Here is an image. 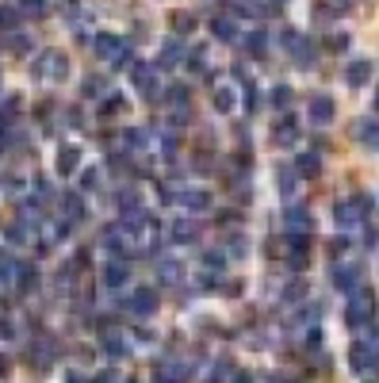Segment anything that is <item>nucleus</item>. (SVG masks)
<instances>
[{
  "label": "nucleus",
  "mask_w": 379,
  "mask_h": 383,
  "mask_svg": "<svg viewBox=\"0 0 379 383\" xmlns=\"http://www.w3.org/2000/svg\"><path fill=\"white\" fill-rule=\"evenodd\" d=\"M119 230H123V242L134 249H150L157 246V223L146 215V211H127L123 218H119Z\"/></svg>",
  "instance_id": "nucleus-1"
},
{
  "label": "nucleus",
  "mask_w": 379,
  "mask_h": 383,
  "mask_svg": "<svg viewBox=\"0 0 379 383\" xmlns=\"http://www.w3.org/2000/svg\"><path fill=\"white\" fill-rule=\"evenodd\" d=\"M372 319H376V291L357 288L349 295V307H345V322L352 330H360V326H372Z\"/></svg>",
  "instance_id": "nucleus-2"
},
{
  "label": "nucleus",
  "mask_w": 379,
  "mask_h": 383,
  "mask_svg": "<svg viewBox=\"0 0 379 383\" xmlns=\"http://www.w3.org/2000/svg\"><path fill=\"white\" fill-rule=\"evenodd\" d=\"M280 43L292 50V58H295V65H303V69H310L314 65V58H318V50H314V43L310 39H303L295 27H284L280 31Z\"/></svg>",
  "instance_id": "nucleus-3"
},
{
  "label": "nucleus",
  "mask_w": 379,
  "mask_h": 383,
  "mask_svg": "<svg viewBox=\"0 0 379 383\" xmlns=\"http://www.w3.org/2000/svg\"><path fill=\"white\" fill-rule=\"evenodd\" d=\"M35 77H43V81H66L69 77V58L62 50H43L38 54V62H35Z\"/></svg>",
  "instance_id": "nucleus-4"
},
{
  "label": "nucleus",
  "mask_w": 379,
  "mask_h": 383,
  "mask_svg": "<svg viewBox=\"0 0 379 383\" xmlns=\"http://www.w3.org/2000/svg\"><path fill=\"white\" fill-rule=\"evenodd\" d=\"M368 211H372V200L368 195H352V200H341L334 207V218H337V226H357Z\"/></svg>",
  "instance_id": "nucleus-5"
},
{
  "label": "nucleus",
  "mask_w": 379,
  "mask_h": 383,
  "mask_svg": "<svg viewBox=\"0 0 379 383\" xmlns=\"http://www.w3.org/2000/svg\"><path fill=\"white\" fill-rule=\"evenodd\" d=\"M131 81H134V92H142L146 100H153V96L161 92V85H157V65H150V62H134V65H131Z\"/></svg>",
  "instance_id": "nucleus-6"
},
{
  "label": "nucleus",
  "mask_w": 379,
  "mask_h": 383,
  "mask_svg": "<svg viewBox=\"0 0 379 383\" xmlns=\"http://www.w3.org/2000/svg\"><path fill=\"white\" fill-rule=\"evenodd\" d=\"M376 361H379V353L368 341H352V349H349V368L352 372H372Z\"/></svg>",
  "instance_id": "nucleus-7"
},
{
  "label": "nucleus",
  "mask_w": 379,
  "mask_h": 383,
  "mask_svg": "<svg viewBox=\"0 0 379 383\" xmlns=\"http://www.w3.org/2000/svg\"><path fill=\"white\" fill-rule=\"evenodd\" d=\"M127 307H131V314L146 319V314L157 311V291H153V288H134L131 299H127Z\"/></svg>",
  "instance_id": "nucleus-8"
},
{
  "label": "nucleus",
  "mask_w": 379,
  "mask_h": 383,
  "mask_svg": "<svg viewBox=\"0 0 379 383\" xmlns=\"http://www.w3.org/2000/svg\"><path fill=\"white\" fill-rule=\"evenodd\" d=\"M368 81H372V62L368 58H352L345 65V85L349 88H364Z\"/></svg>",
  "instance_id": "nucleus-9"
},
{
  "label": "nucleus",
  "mask_w": 379,
  "mask_h": 383,
  "mask_svg": "<svg viewBox=\"0 0 379 383\" xmlns=\"http://www.w3.org/2000/svg\"><path fill=\"white\" fill-rule=\"evenodd\" d=\"M92 50L100 54L103 62H115L119 54L127 50V43H123V39H119V35H96V39H92Z\"/></svg>",
  "instance_id": "nucleus-10"
},
{
  "label": "nucleus",
  "mask_w": 379,
  "mask_h": 383,
  "mask_svg": "<svg viewBox=\"0 0 379 383\" xmlns=\"http://www.w3.org/2000/svg\"><path fill=\"white\" fill-rule=\"evenodd\" d=\"M306 111H310V123H318V127L334 123V116H337L334 100H329L326 92H322V96H314V100H310V108H306Z\"/></svg>",
  "instance_id": "nucleus-11"
},
{
  "label": "nucleus",
  "mask_w": 379,
  "mask_h": 383,
  "mask_svg": "<svg viewBox=\"0 0 379 383\" xmlns=\"http://www.w3.org/2000/svg\"><path fill=\"white\" fill-rule=\"evenodd\" d=\"M180 276H184V265L176 257H157V280L165 284V288L180 284Z\"/></svg>",
  "instance_id": "nucleus-12"
},
{
  "label": "nucleus",
  "mask_w": 379,
  "mask_h": 383,
  "mask_svg": "<svg viewBox=\"0 0 379 383\" xmlns=\"http://www.w3.org/2000/svg\"><path fill=\"white\" fill-rule=\"evenodd\" d=\"M54 169H58V176H73L77 169H80V150H77V146H62Z\"/></svg>",
  "instance_id": "nucleus-13"
},
{
  "label": "nucleus",
  "mask_w": 379,
  "mask_h": 383,
  "mask_svg": "<svg viewBox=\"0 0 379 383\" xmlns=\"http://www.w3.org/2000/svg\"><path fill=\"white\" fill-rule=\"evenodd\" d=\"M334 284H337V291L352 295V291L360 288V268H357V265H341V268L334 272Z\"/></svg>",
  "instance_id": "nucleus-14"
},
{
  "label": "nucleus",
  "mask_w": 379,
  "mask_h": 383,
  "mask_svg": "<svg viewBox=\"0 0 379 383\" xmlns=\"http://www.w3.org/2000/svg\"><path fill=\"white\" fill-rule=\"evenodd\" d=\"M62 218H66V223H80V218H85V200H80L77 192L62 195Z\"/></svg>",
  "instance_id": "nucleus-15"
},
{
  "label": "nucleus",
  "mask_w": 379,
  "mask_h": 383,
  "mask_svg": "<svg viewBox=\"0 0 379 383\" xmlns=\"http://www.w3.org/2000/svg\"><path fill=\"white\" fill-rule=\"evenodd\" d=\"M127 276H131V268H127V260H108V265H103V284H108V288H119V284H127Z\"/></svg>",
  "instance_id": "nucleus-16"
},
{
  "label": "nucleus",
  "mask_w": 379,
  "mask_h": 383,
  "mask_svg": "<svg viewBox=\"0 0 379 383\" xmlns=\"http://www.w3.org/2000/svg\"><path fill=\"white\" fill-rule=\"evenodd\" d=\"M15 276H20V280H15V291H20V295H31V291L38 288V268L35 265H20Z\"/></svg>",
  "instance_id": "nucleus-17"
},
{
  "label": "nucleus",
  "mask_w": 379,
  "mask_h": 383,
  "mask_svg": "<svg viewBox=\"0 0 379 383\" xmlns=\"http://www.w3.org/2000/svg\"><path fill=\"white\" fill-rule=\"evenodd\" d=\"M284 223H287V230H306V234L314 230V218H310V211H306V207H287Z\"/></svg>",
  "instance_id": "nucleus-18"
},
{
  "label": "nucleus",
  "mask_w": 379,
  "mask_h": 383,
  "mask_svg": "<svg viewBox=\"0 0 379 383\" xmlns=\"http://www.w3.org/2000/svg\"><path fill=\"white\" fill-rule=\"evenodd\" d=\"M173 203H180L184 211H207L211 207V192H180Z\"/></svg>",
  "instance_id": "nucleus-19"
},
{
  "label": "nucleus",
  "mask_w": 379,
  "mask_h": 383,
  "mask_svg": "<svg viewBox=\"0 0 379 383\" xmlns=\"http://www.w3.org/2000/svg\"><path fill=\"white\" fill-rule=\"evenodd\" d=\"M173 242H199V223L196 218H176L173 223Z\"/></svg>",
  "instance_id": "nucleus-20"
},
{
  "label": "nucleus",
  "mask_w": 379,
  "mask_h": 383,
  "mask_svg": "<svg viewBox=\"0 0 379 383\" xmlns=\"http://www.w3.org/2000/svg\"><path fill=\"white\" fill-rule=\"evenodd\" d=\"M211 35L219 39V43H234V39H238V23H234L230 15H219V20H211Z\"/></svg>",
  "instance_id": "nucleus-21"
},
{
  "label": "nucleus",
  "mask_w": 379,
  "mask_h": 383,
  "mask_svg": "<svg viewBox=\"0 0 379 383\" xmlns=\"http://www.w3.org/2000/svg\"><path fill=\"white\" fill-rule=\"evenodd\" d=\"M357 138L372 153H379V123H372V119H360V123H357Z\"/></svg>",
  "instance_id": "nucleus-22"
},
{
  "label": "nucleus",
  "mask_w": 379,
  "mask_h": 383,
  "mask_svg": "<svg viewBox=\"0 0 379 383\" xmlns=\"http://www.w3.org/2000/svg\"><path fill=\"white\" fill-rule=\"evenodd\" d=\"M180 58H188V54H184V46H180V43H165V50H161L157 65H161V69H173V65H180Z\"/></svg>",
  "instance_id": "nucleus-23"
},
{
  "label": "nucleus",
  "mask_w": 379,
  "mask_h": 383,
  "mask_svg": "<svg viewBox=\"0 0 379 383\" xmlns=\"http://www.w3.org/2000/svg\"><path fill=\"white\" fill-rule=\"evenodd\" d=\"M295 138H299V123H295L292 116H284V119H280V127H276V142L280 146H292Z\"/></svg>",
  "instance_id": "nucleus-24"
},
{
  "label": "nucleus",
  "mask_w": 379,
  "mask_h": 383,
  "mask_svg": "<svg viewBox=\"0 0 379 383\" xmlns=\"http://www.w3.org/2000/svg\"><path fill=\"white\" fill-rule=\"evenodd\" d=\"M295 173H299V176H318V173H322L318 153H299V161H295Z\"/></svg>",
  "instance_id": "nucleus-25"
},
{
  "label": "nucleus",
  "mask_w": 379,
  "mask_h": 383,
  "mask_svg": "<svg viewBox=\"0 0 379 383\" xmlns=\"http://www.w3.org/2000/svg\"><path fill=\"white\" fill-rule=\"evenodd\" d=\"M146 142H150V130H142V127L127 130V146H131L134 153H142V150H146Z\"/></svg>",
  "instance_id": "nucleus-26"
},
{
  "label": "nucleus",
  "mask_w": 379,
  "mask_h": 383,
  "mask_svg": "<svg viewBox=\"0 0 379 383\" xmlns=\"http://www.w3.org/2000/svg\"><path fill=\"white\" fill-rule=\"evenodd\" d=\"M276 181H280V195H295V173L292 169H276Z\"/></svg>",
  "instance_id": "nucleus-27"
},
{
  "label": "nucleus",
  "mask_w": 379,
  "mask_h": 383,
  "mask_svg": "<svg viewBox=\"0 0 379 383\" xmlns=\"http://www.w3.org/2000/svg\"><path fill=\"white\" fill-rule=\"evenodd\" d=\"M234 364L230 361H219V364H211V372H207V383H219V379H230L234 376Z\"/></svg>",
  "instance_id": "nucleus-28"
},
{
  "label": "nucleus",
  "mask_w": 379,
  "mask_h": 383,
  "mask_svg": "<svg viewBox=\"0 0 379 383\" xmlns=\"http://www.w3.org/2000/svg\"><path fill=\"white\" fill-rule=\"evenodd\" d=\"M108 92V81L103 77H85V96L92 100V96H103Z\"/></svg>",
  "instance_id": "nucleus-29"
},
{
  "label": "nucleus",
  "mask_w": 379,
  "mask_h": 383,
  "mask_svg": "<svg viewBox=\"0 0 379 383\" xmlns=\"http://www.w3.org/2000/svg\"><path fill=\"white\" fill-rule=\"evenodd\" d=\"M215 108H219L222 116L234 111V88H219V92H215Z\"/></svg>",
  "instance_id": "nucleus-30"
},
{
  "label": "nucleus",
  "mask_w": 379,
  "mask_h": 383,
  "mask_svg": "<svg viewBox=\"0 0 379 383\" xmlns=\"http://www.w3.org/2000/svg\"><path fill=\"white\" fill-rule=\"evenodd\" d=\"M169 104H173V108H188V88L184 85H173L169 88V96H165Z\"/></svg>",
  "instance_id": "nucleus-31"
},
{
  "label": "nucleus",
  "mask_w": 379,
  "mask_h": 383,
  "mask_svg": "<svg viewBox=\"0 0 379 383\" xmlns=\"http://www.w3.org/2000/svg\"><path fill=\"white\" fill-rule=\"evenodd\" d=\"M245 46H249L253 54H264V46H269V35H264V31H249Z\"/></svg>",
  "instance_id": "nucleus-32"
},
{
  "label": "nucleus",
  "mask_w": 379,
  "mask_h": 383,
  "mask_svg": "<svg viewBox=\"0 0 379 383\" xmlns=\"http://www.w3.org/2000/svg\"><path fill=\"white\" fill-rule=\"evenodd\" d=\"M4 234H8V242H27V218L20 215V223H12Z\"/></svg>",
  "instance_id": "nucleus-33"
},
{
  "label": "nucleus",
  "mask_w": 379,
  "mask_h": 383,
  "mask_svg": "<svg viewBox=\"0 0 379 383\" xmlns=\"http://www.w3.org/2000/svg\"><path fill=\"white\" fill-rule=\"evenodd\" d=\"M272 104H276V108H287V104H292V88L276 85V88H272Z\"/></svg>",
  "instance_id": "nucleus-34"
},
{
  "label": "nucleus",
  "mask_w": 379,
  "mask_h": 383,
  "mask_svg": "<svg viewBox=\"0 0 379 383\" xmlns=\"http://www.w3.org/2000/svg\"><path fill=\"white\" fill-rule=\"evenodd\" d=\"M8 46H12L15 54H27V50H31V39H27V35H20V31H15V35L8 39Z\"/></svg>",
  "instance_id": "nucleus-35"
},
{
  "label": "nucleus",
  "mask_w": 379,
  "mask_h": 383,
  "mask_svg": "<svg viewBox=\"0 0 379 383\" xmlns=\"http://www.w3.org/2000/svg\"><path fill=\"white\" fill-rule=\"evenodd\" d=\"M238 12H241V15H257V20H261V15H264V4H257V0H241Z\"/></svg>",
  "instance_id": "nucleus-36"
},
{
  "label": "nucleus",
  "mask_w": 379,
  "mask_h": 383,
  "mask_svg": "<svg viewBox=\"0 0 379 383\" xmlns=\"http://www.w3.org/2000/svg\"><path fill=\"white\" fill-rule=\"evenodd\" d=\"M15 111H20V96H8V104H0V123H4V119H12Z\"/></svg>",
  "instance_id": "nucleus-37"
},
{
  "label": "nucleus",
  "mask_w": 379,
  "mask_h": 383,
  "mask_svg": "<svg viewBox=\"0 0 379 383\" xmlns=\"http://www.w3.org/2000/svg\"><path fill=\"white\" fill-rule=\"evenodd\" d=\"M203 265H207V268H219V272H222V265H227V253H215V249H207V253H203Z\"/></svg>",
  "instance_id": "nucleus-38"
},
{
  "label": "nucleus",
  "mask_w": 379,
  "mask_h": 383,
  "mask_svg": "<svg viewBox=\"0 0 379 383\" xmlns=\"http://www.w3.org/2000/svg\"><path fill=\"white\" fill-rule=\"evenodd\" d=\"M119 207H123V215L127 211H138V192H123L119 195Z\"/></svg>",
  "instance_id": "nucleus-39"
},
{
  "label": "nucleus",
  "mask_w": 379,
  "mask_h": 383,
  "mask_svg": "<svg viewBox=\"0 0 379 383\" xmlns=\"http://www.w3.org/2000/svg\"><path fill=\"white\" fill-rule=\"evenodd\" d=\"M80 188H85V192H96V188H100V173H96V169H88L85 181H80Z\"/></svg>",
  "instance_id": "nucleus-40"
},
{
  "label": "nucleus",
  "mask_w": 379,
  "mask_h": 383,
  "mask_svg": "<svg viewBox=\"0 0 379 383\" xmlns=\"http://www.w3.org/2000/svg\"><path fill=\"white\" fill-rule=\"evenodd\" d=\"M23 12H27V15H43L46 12V0H23Z\"/></svg>",
  "instance_id": "nucleus-41"
},
{
  "label": "nucleus",
  "mask_w": 379,
  "mask_h": 383,
  "mask_svg": "<svg viewBox=\"0 0 379 383\" xmlns=\"http://www.w3.org/2000/svg\"><path fill=\"white\" fill-rule=\"evenodd\" d=\"M230 257H245V238H241V234L230 238Z\"/></svg>",
  "instance_id": "nucleus-42"
},
{
  "label": "nucleus",
  "mask_w": 379,
  "mask_h": 383,
  "mask_svg": "<svg viewBox=\"0 0 379 383\" xmlns=\"http://www.w3.org/2000/svg\"><path fill=\"white\" fill-rule=\"evenodd\" d=\"M303 291H306L303 284H292V288L284 291V303H299V299H303Z\"/></svg>",
  "instance_id": "nucleus-43"
},
{
  "label": "nucleus",
  "mask_w": 379,
  "mask_h": 383,
  "mask_svg": "<svg viewBox=\"0 0 379 383\" xmlns=\"http://www.w3.org/2000/svg\"><path fill=\"white\" fill-rule=\"evenodd\" d=\"M12 272H15V265H12L8 257H0V284H8V280H12Z\"/></svg>",
  "instance_id": "nucleus-44"
},
{
  "label": "nucleus",
  "mask_w": 379,
  "mask_h": 383,
  "mask_svg": "<svg viewBox=\"0 0 379 383\" xmlns=\"http://www.w3.org/2000/svg\"><path fill=\"white\" fill-rule=\"evenodd\" d=\"M15 20H20V15H15L12 8H0V27H15Z\"/></svg>",
  "instance_id": "nucleus-45"
},
{
  "label": "nucleus",
  "mask_w": 379,
  "mask_h": 383,
  "mask_svg": "<svg viewBox=\"0 0 379 383\" xmlns=\"http://www.w3.org/2000/svg\"><path fill=\"white\" fill-rule=\"evenodd\" d=\"M329 50H345V46H349V35H329Z\"/></svg>",
  "instance_id": "nucleus-46"
},
{
  "label": "nucleus",
  "mask_w": 379,
  "mask_h": 383,
  "mask_svg": "<svg viewBox=\"0 0 379 383\" xmlns=\"http://www.w3.org/2000/svg\"><path fill=\"white\" fill-rule=\"evenodd\" d=\"M173 23H176V27H180V31H192V27H196V20H192V15H173Z\"/></svg>",
  "instance_id": "nucleus-47"
},
{
  "label": "nucleus",
  "mask_w": 379,
  "mask_h": 383,
  "mask_svg": "<svg viewBox=\"0 0 379 383\" xmlns=\"http://www.w3.org/2000/svg\"><path fill=\"white\" fill-rule=\"evenodd\" d=\"M245 108H249V111L257 108V88H253V85H245Z\"/></svg>",
  "instance_id": "nucleus-48"
},
{
  "label": "nucleus",
  "mask_w": 379,
  "mask_h": 383,
  "mask_svg": "<svg viewBox=\"0 0 379 383\" xmlns=\"http://www.w3.org/2000/svg\"><path fill=\"white\" fill-rule=\"evenodd\" d=\"M119 108H123V96H111V100L103 104V111H108V116H111V111H119Z\"/></svg>",
  "instance_id": "nucleus-49"
},
{
  "label": "nucleus",
  "mask_w": 379,
  "mask_h": 383,
  "mask_svg": "<svg viewBox=\"0 0 379 383\" xmlns=\"http://www.w3.org/2000/svg\"><path fill=\"white\" fill-rule=\"evenodd\" d=\"M108 353H111V356H123V341L108 337Z\"/></svg>",
  "instance_id": "nucleus-50"
},
{
  "label": "nucleus",
  "mask_w": 379,
  "mask_h": 383,
  "mask_svg": "<svg viewBox=\"0 0 379 383\" xmlns=\"http://www.w3.org/2000/svg\"><path fill=\"white\" fill-rule=\"evenodd\" d=\"M306 345L318 349V345H322V330H310V333H306Z\"/></svg>",
  "instance_id": "nucleus-51"
},
{
  "label": "nucleus",
  "mask_w": 379,
  "mask_h": 383,
  "mask_svg": "<svg viewBox=\"0 0 379 383\" xmlns=\"http://www.w3.org/2000/svg\"><path fill=\"white\" fill-rule=\"evenodd\" d=\"M230 383H253V376H249V372H234Z\"/></svg>",
  "instance_id": "nucleus-52"
},
{
  "label": "nucleus",
  "mask_w": 379,
  "mask_h": 383,
  "mask_svg": "<svg viewBox=\"0 0 379 383\" xmlns=\"http://www.w3.org/2000/svg\"><path fill=\"white\" fill-rule=\"evenodd\" d=\"M8 368H12V364H8V356H0V376H8Z\"/></svg>",
  "instance_id": "nucleus-53"
},
{
  "label": "nucleus",
  "mask_w": 379,
  "mask_h": 383,
  "mask_svg": "<svg viewBox=\"0 0 379 383\" xmlns=\"http://www.w3.org/2000/svg\"><path fill=\"white\" fill-rule=\"evenodd\" d=\"M264 383H287V379H280V376H264Z\"/></svg>",
  "instance_id": "nucleus-54"
},
{
  "label": "nucleus",
  "mask_w": 379,
  "mask_h": 383,
  "mask_svg": "<svg viewBox=\"0 0 379 383\" xmlns=\"http://www.w3.org/2000/svg\"><path fill=\"white\" fill-rule=\"evenodd\" d=\"M376 111H379V96H376Z\"/></svg>",
  "instance_id": "nucleus-55"
},
{
  "label": "nucleus",
  "mask_w": 379,
  "mask_h": 383,
  "mask_svg": "<svg viewBox=\"0 0 379 383\" xmlns=\"http://www.w3.org/2000/svg\"><path fill=\"white\" fill-rule=\"evenodd\" d=\"M276 4H284V0H276Z\"/></svg>",
  "instance_id": "nucleus-56"
}]
</instances>
